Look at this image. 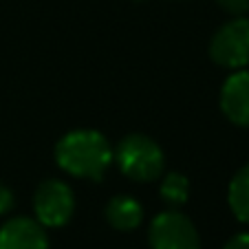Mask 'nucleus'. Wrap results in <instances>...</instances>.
Masks as SVG:
<instances>
[{
	"mask_svg": "<svg viewBox=\"0 0 249 249\" xmlns=\"http://www.w3.org/2000/svg\"><path fill=\"white\" fill-rule=\"evenodd\" d=\"M55 161L71 177L99 181L113 163V150L102 132L73 130L57 141Z\"/></svg>",
	"mask_w": 249,
	"mask_h": 249,
	"instance_id": "f257e3e1",
	"label": "nucleus"
},
{
	"mask_svg": "<svg viewBox=\"0 0 249 249\" xmlns=\"http://www.w3.org/2000/svg\"><path fill=\"white\" fill-rule=\"evenodd\" d=\"M115 159H117L119 170L128 179L139 181V183L159 179L165 165V157L159 143L146 135H139V132L128 135L119 141Z\"/></svg>",
	"mask_w": 249,
	"mask_h": 249,
	"instance_id": "f03ea898",
	"label": "nucleus"
},
{
	"mask_svg": "<svg viewBox=\"0 0 249 249\" xmlns=\"http://www.w3.org/2000/svg\"><path fill=\"white\" fill-rule=\"evenodd\" d=\"M210 57L225 69H243L249 64V18L225 22L210 42Z\"/></svg>",
	"mask_w": 249,
	"mask_h": 249,
	"instance_id": "7ed1b4c3",
	"label": "nucleus"
},
{
	"mask_svg": "<svg viewBox=\"0 0 249 249\" xmlns=\"http://www.w3.org/2000/svg\"><path fill=\"white\" fill-rule=\"evenodd\" d=\"M148 238L152 249H201V238L194 223L177 210L157 214L150 223Z\"/></svg>",
	"mask_w": 249,
	"mask_h": 249,
	"instance_id": "20e7f679",
	"label": "nucleus"
},
{
	"mask_svg": "<svg viewBox=\"0 0 249 249\" xmlns=\"http://www.w3.org/2000/svg\"><path fill=\"white\" fill-rule=\"evenodd\" d=\"M75 210V196L73 190L57 179H49L38 185L33 194V212L36 221L44 227H62L71 221Z\"/></svg>",
	"mask_w": 249,
	"mask_h": 249,
	"instance_id": "39448f33",
	"label": "nucleus"
},
{
	"mask_svg": "<svg viewBox=\"0 0 249 249\" xmlns=\"http://www.w3.org/2000/svg\"><path fill=\"white\" fill-rule=\"evenodd\" d=\"M0 249H49V236L42 223L16 216L0 227Z\"/></svg>",
	"mask_w": 249,
	"mask_h": 249,
	"instance_id": "423d86ee",
	"label": "nucleus"
},
{
	"mask_svg": "<svg viewBox=\"0 0 249 249\" xmlns=\"http://www.w3.org/2000/svg\"><path fill=\"white\" fill-rule=\"evenodd\" d=\"M221 110L236 126L249 128V71H236L221 89Z\"/></svg>",
	"mask_w": 249,
	"mask_h": 249,
	"instance_id": "0eeeda50",
	"label": "nucleus"
},
{
	"mask_svg": "<svg viewBox=\"0 0 249 249\" xmlns=\"http://www.w3.org/2000/svg\"><path fill=\"white\" fill-rule=\"evenodd\" d=\"M104 214H106L108 225L119 231L137 230L141 225V221H143V207H141V203L132 196H126V194H117V196L110 198Z\"/></svg>",
	"mask_w": 249,
	"mask_h": 249,
	"instance_id": "6e6552de",
	"label": "nucleus"
},
{
	"mask_svg": "<svg viewBox=\"0 0 249 249\" xmlns=\"http://www.w3.org/2000/svg\"><path fill=\"white\" fill-rule=\"evenodd\" d=\"M227 201L234 216L243 223H249V163L234 174L227 192Z\"/></svg>",
	"mask_w": 249,
	"mask_h": 249,
	"instance_id": "1a4fd4ad",
	"label": "nucleus"
},
{
	"mask_svg": "<svg viewBox=\"0 0 249 249\" xmlns=\"http://www.w3.org/2000/svg\"><path fill=\"white\" fill-rule=\"evenodd\" d=\"M161 198H163L168 205H174L179 207L188 201V194H190V181L185 174H179V172H172L168 174L161 183Z\"/></svg>",
	"mask_w": 249,
	"mask_h": 249,
	"instance_id": "9d476101",
	"label": "nucleus"
},
{
	"mask_svg": "<svg viewBox=\"0 0 249 249\" xmlns=\"http://www.w3.org/2000/svg\"><path fill=\"white\" fill-rule=\"evenodd\" d=\"M216 2L227 14H234V16H243L249 9V0H216Z\"/></svg>",
	"mask_w": 249,
	"mask_h": 249,
	"instance_id": "9b49d317",
	"label": "nucleus"
},
{
	"mask_svg": "<svg viewBox=\"0 0 249 249\" xmlns=\"http://www.w3.org/2000/svg\"><path fill=\"white\" fill-rule=\"evenodd\" d=\"M223 249H249V231L236 234L234 238L227 240V245H225Z\"/></svg>",
	"mask_w": 249,
	"mask_h": 249,
	"instance_id": "f8f14e48",
	"label": "nucleus"
},
{
	"mask_svg": "<svg viewBox=\"0 0 249 249\" xmlns=\"http://www.w3.org/2000/svg\"><path fill=\"white\" fill-rule=\"evenodd\" d=\"M11 207H14V194L5 185H0V214H7Z\"/></svg>",
	"mask_w": 249,
	"mask_h": 249,
	"instance_id": "ddd939ff",
	"label": "nucleus"
}]
</instances>
